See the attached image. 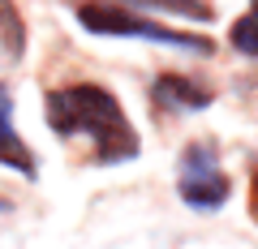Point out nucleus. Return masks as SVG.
Wrapping results in <instances>:
<instances>
[{
    "instance_id": "5",
    "label": "nucleus",
    "mask_w": 258,
    "mask_h": 249,
    "mask_svg": "<svg viewBox=\"0 0 258 249\" xmlns=\"http://www.w3.org/2000/svg\"><path fill=\"white\" fill-rule=\"evenodd\" d=\"M0 168H13V172L30 176V181L39 176L35 150H30L26 142H22V133L13 129V95H9L5 82H0Z\"/></svg>"
},
{
    "instance_id": "4",
    "label": "nucleus",
    "mask_w": 258,
    "mask_h": 249,
    "mask_svg": "<svg viewBox=\"0 0 258 249\" xmlns=\"http://www.w3.org/2000/svg\"><path fill=\"white\" fill-rule=\"evenodd\" d=\"M151 99L168 112H203V108H211L215 91L203 86L198 77H189V73H164L151 86Z\"/></svg>"
},
{
    "instance_id": "10",
    "label": "nucleus",
    "mask_w": 258,
    "mask_h": 249,
    "mask_svg": "<svg viewBox=\"0 0 258 249\" xmlns=\"http://www.w3.org/2000/svg\"><path fill=\"white\" fill-rule=\"evenodd\" d=\"M9 206H13V202H9L5 194H0V215H9Z\"/></svg>"
},
{
    "instance_id": "1",
    "label": "nucleus",
    "mask_w": 258,
    "mask_h": 249,
    "mask_svg": "<svg viewBox=\"0 0 258 249\" xmlns=\"http://www.w3.org/2000/svg\"><path fill=\"white\" fill-rule=\"evenodd\" d=\"M43 112H47L52 133H60V138H91L99 163H125V159H138V150H142L138 129L129 125L125 108L99 82H74V86L52 91Z\"/></svg>"
},
{
    "instance_id": "2",
    "label": "nucleus",
    "mask_w": 258,
    "mask_h": 249,
    "mask_svg": "<svg viewBox=\"0 0 258 249\" xmlns=\"http://www.w3.org/2000/svg\"><path fill=\"white\" fill-rule=\"evenodd\" d=\"M78 22H82L91 35L147 39V43H164V47H185V52H194V56H211L215 52V43L207 35H181V30L159 26V22L125 9V5H116V0H86L82 9H78Z\"/></svg>"
},
{
    "instance_id": "7",
    "label": "nucleus",
    "mask_w": 258,
    "mask_h": 249,
    "mask_svg": "<svg viewBox=\"0 0 258 249\" xmlns=\"http://www.w3.org/2000/svg\"><path fill=\"white\" fill-rule=\"evenodd\" d=\"M138 9H164V13H181V18L189 22H211L215 9L207 5V0H134Z\"/></svg>"
},
{
    "instance_id": "9",
    "label": "nucleus",
    "mask_w": 258,
    "mask_h": 249,
    "mask_svg": "<svg viewBox=\"0 0 258 249\" xmlns=\"http://www.w3.org/2000/svg\"><path fill=\"white\" fill-rule=\"evenodd\" d=\"M249 215H254V223H258V172H254V181H249Z\"/></svg>"
},
{
    "instance_id": "6",
    "label": "nucleus",
    "mask_w": 258,
    "mask_h": 249,
    "mask_svg": "<svg viewBox=\"0 0 258 249\" xmlns=\"http://www.w3.org/2000/svg\"><path fill=\"white\" fill-rule=\"evenodd\" d=\"M26 52V22L13 0H0V60H22Z\"/></svg>"
},
{
    "instance_id": "8",
    "label": "nucleus",
    "mask_w": 258,
    "mask_h": 249,
    "mask_svg": "<svg viewBox=\"0 0 258 249\" xmlns=\"http://www.w3.org/2000/svg\"><path fill=\"white\" fill-rule=\"evenodd\" d=\"M232 47H237L241 56H254V60H258V0L249 5L245 18L232 22Z\"/></svg>"
},
{
    "instance_id": "3",
    "label": "nucleus",
    "mask_w": 258,
    "mask_h": 249,
    "mask_svg": "<svg viewBox=\"0 0 258 249\" xmlns=\"http://www.w3.org/2000/svg\"><path fill=\"white\" fill-rule=\"evenodd\" d=\"M176 194L194 206V211H220L232 198V181L220 168V146L211 138H198L181 150L176 163Z\"/></svg>"
}]
</instances>
